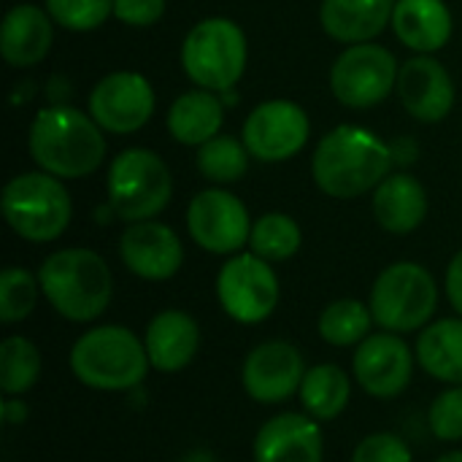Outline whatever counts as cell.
<instances>
[{
    "instance_id": "obj_1",
    "label": "cell",
    "mask_w": 462,
    "mask_h": 462,
    "mask_svg": "<svg viewBox=\"0 0 462 462\" xmlns=\"http://www.w3.org/2000/svg\"><path fill=\"white\" fill-rule=\"evenodd\" d=\"M393 165V149L365 127L338 125L330 130L311 160L317 187L338 200H352L376 189Z\"/></svg>"
},
{
    "instance_id": "obj_2",
    "label": "cell",
    "mask_w": 462,
    "mask_h": 462,
    "mask_svg": "<svg viewBox=\"0 0 462 462\" xmlns=\"http://www.w3.org/2000/svg\"><path fill=\"white\" fill-rule=\"evenodd\" d=\"M30 157L57 179H84L106 157L103 127L70 106L41 108L30 125Z\"/></svg>"
},
{
    "instance_id": "obj_3",
    "label": "cell",
    "mask_w": 462,
    "mask_h": 462,
    "mask_svg": "<svg viewBox=\"0 0 462 462\" xmlns=\"http://www.w3.org/2000/svg\"><path fill=\"white\" fill-rule=\"evenodd\" d=\"M38 282L49 306L76 325H89L103 317L114 295L108 263L97 252L81 246L49 254L38 268Z\"/></svg>"
},
{
    "instance_id": "obj_4",
    "label": "cell",
    "mask_w": 462,
    "mask_h": 462,
    "mask_svg": "<svg viewBox=\"0 0 462 462\" xmlns=\"http://www.w3.org/2000/svg\"><path fill=\"white\" fill-rule=\"evenodd\" d=\"M143 338L125 325H97L70 346V371L79 384L97 393H130L149 376Z\"/></svg>"
},
{
    "instance_id": "obj_5",
    "label": "cell",
    "mask_w": 462,
    "mask_h": 462,
    "mask_svg": "<svg viewBox=\"0 0 462 462\" xmlns=\"http://www.w3.org/2000/svg\"><path fill=\"white\" fill-rule=\"evenodd\" d=\"M0 208L8 227L30 244L57 241L73 217L68 189L57 176L46 171L14 176L3 189Z\"/></svg>"
},
{
    "instance_id": "obj_6",
    "label": "cell",
    "mask_w": 462,
    "mask_h": 462,
    "mask_svg": "<svg viewBox=\"0 0 462 462\" xmlns=\"http://www.w3.org/2000/svg\"><path fill=\"white\" fill-rule=\"evenodd\" d=\"M368 306L382 330L398 336L420 333L439 309V284L420 263H393L376 276Z\"/></svg>"
},
{
    "instance_id": "obj_7",
    "label": "cell",
    "mask_w": 462,
    "mask_h": 462,
    "mask_svg": "<svg viewBox=\"0 0 462 462\" xmlns=\"http://www.w3.org/2000/svg\"><path fill=\"white\" fill-rule=\"evenodd\" d=\"M173 195V176L165 160L149 149H125L108 168V206L111 211L133 222L154 219L165 211Z\"/></svg>"
},
{
    "instance_id": "obj_8",
    "label": "cell",
    "mask_w": 462,
    "mask_h": 462,
    "mask_svg": "<svg viewBox=\"0 0 462 462\" xmlns=\"http://www.w3.org/2000/svg\"><path fill=\"white\" fill-rule=\"evenodd\" d=\"M184 73L211 92H227L246 68V35L227 16L198 22L181 43Z\"/></svg>"
},
{
    "instance_id": "obj_9",
    "label": "cell",
    "mask_w": 462,
    "mask_h": 462,
    "mask_svg": "<svg viewBox=\"0 0 462 462\" xmlns=\"http://www.w3.org/2000/svg\"><path fill=\"white\" fill-rule=\"evenodd\" d=\"M217 300L233 322L260 325L276 311L282 284L268 260L254 252H238L217 273Z\"/></svg>"
},
{
    "instance_id": "obj_10",
    "label": "cell",
    "mask_w": 462,
    "mask_h": 462,
    "mask_svg": "<svg viewBox=\"0 0 462 462\" xmlns=\"http://www.w3.org/2000/svg\"><path fill=\"white\" fill-rule=\"evenodd\" d=\"M398 73L390 49L379 43H352L330 68V89L341 106L363 111L390 97Z\"/></svg>"
},
{
    "instance_id": "obj_11",
    "label": "cell",
    "mask_w": 462,
    "mask_h": 462,
    "mask_svg": "<svg viewBox=\"0 0 462 462\" xmlns=\"http://www.w3.org/2000/svg\"><path fill=\"white\" fill-rule=\"evenodd\" d=\"M414 368L417 352L398 333H371L360 346H355L352 376L357 387L376 401L403 395L414 382Z\"/></svg>"
},
{
    "instance_id": "obj_12",
    "label": "cell",
    "mask_w": 462,
    "mask_h": 462,
    "mask_svg": "<svg viewBox=\"0 0 462 462\" xmlns=\"http://www.w3.org/2000/svg\"><path fill=\"white\" fill-rule=\"evenodd\" d=\"M187 230L208 254H238L252 236L246 206L227 189H203L189 200Z\"/></svg>"
},
{
    "instance_id": "obj_13",
    "label": "cell",
    "mask_w": 462,
    "mask_h": 462,
    "mask_svg": "<svg viewBox=\"0 0 462 462\" xmlns=\"http://www.w3.org/2000/svg\"><path fill=\"white\" fill-rule=\"evenodd\" d=\"M306 371V357L295 344L263 341L244 357L241 384L254 403L279 406L300 393Z\"/></svg>"
},
{
    "instance_id": "obj_14",
    "label": "cell",
    "mask_w": 462,
    "mask_h": 462,
    "mask_svg": "<svg viewBox=\"0 0 462 462\" xmlns=\"http://www.w3.org/2000/svg\"><path fill=\"white\" fill-rule=\"evenodd\" d=\"M306 111L292 100H265L244 122V146L263 162H284L309 141Z\"/></svg>"
},
{
    "instance_id": "obj_15",
    "label": "cell",
    "mask_w": 462,
    "mask_h": 462,
    "mask_svg": "<svg viewBox=\"0 0 462 462\" xmlns=\"http://www.w3.org/2000/svg\"><path fill=\"white\" fill-rule=\"evenodd\" d=\"M154 114L152 84L133 70H116L103 76L89 92V116L114 135L141 130Z\"/></svg>"
},
{
    "instance_id": "obj_16",
    "label": "cell",
    "mask_w": 462,
    "mask_h": 462,
    "mask_svg": "<svg viewBox=\"0 0 462 462\" xmlns=\"http://www.w3.org/2000/svg\"><path fill=\"white\" fill-rule=\"evenodd\" d=\"M119 257L133 276L143 282H168L184 263V246L173 227L146 219L127 225L119 238Z\"/></svg>"
},
{
    "instance_id": "obj_17",
    "label": "cell",
    "mask_w": 462,
    "mask_h": 462,
    "mask_svg": "<svg viewBox=\"0 0 462 462\" xmlns=\"http://www.w3.org/2000/svg\"><path fill=\"white\" fill-rule=\"evenodd\" d=\"M254 462H325L322 422L306 411H282L254 436Z\"/></svg>"
},
{
    "instance_id": "obj_18",
    "label": "cell",
    "mask_w": 462,
    "mask_h": 462,
    "mask_svg": "<svg viewBox=\"0 0 462 462\" xmlns=\"http://www.w3.org/2000/svg\"><path fill=\"white\" fill-rule=\"evenodd\" d=\"M398 95L414 119L441 122L455 106V81L439 60L420 54L401 68Z\"/></svg>"
},
{
    "instance_id": "obj_19",
    "label": "cell",
    "mask_w": 462,
    "mask_h": 462,
    "mask_svg": "<svg viewBox=\"0 0 462 462\" xmlns=\"http://www.w3.org/2000/svg\"><path fill=\"white\" fill-rule=\"evenodd\" d=\"M149 363L160 374L184 371L200 349V325L181 309H165L154 314L143 333Z\"/></svg>"
},
{
    "instance_id": "obj_20",
    "label": "cell",
    "mask_w": 462,
    "mask_h": 462,
    "mask_svg": "<svg viewBox=\"0 0 462 462\" xmlns=\"http://www.w3.org/2000/svg\"><path fill=\"white\" fill-rule=\"evenodd\" d=\"M51 16L49 11L30 5V3H19L14 5L0 27V54L8 65L14 68H30L35 62H41L54 41V30H51Z\"/></svg>"
},
{
    "instance_id": "obj_21",
    "label": "cell",
    "mask_w": 462,
    "mask_h": 462,
    "mask_svg": "<svg viewBox=\"0 0 462 462\" xmlns=\"http://www.w3.org/2000/svg\"><path fill=\"white\" fill-rule=\"evenodd\" d=\"M393 30L403 46L433 54L452 38L449 5L444 0H395Z\"/></svg>"
},
{
    "instance_id": "obj_22",
    "label": "cell",
    "mask_w": 462,
    "mask_h": 462,
    "mask_svg": "<svg viewBox=\"0 0 462 462\" xmlns=\"http://www.w3.org/2000/svg\"><path fill=\"white\" fill-rule=\"evenodd\" d=\"M374 217L395 236L414 233L428 217V192L411 173H393L374 189Z\"/></svg>"
},
{
    "instance_id": "obj_23",
    "label": "cell",
    "mask_w": 462,
    "mask_h": 462,
    "mask_svg": "<svg viewBox=\"0 0 462 462\" xmlns=\"http://www.w3.org/2000/svg\"><path fill=\"white\" fill-rule=\"evenodd\" d=\"M395 0H322V30L341 43H368L393 22Z\"/></svg>"
},
{
    "instance_id": "obj_24",
    "label": "cell",
    "mask_w": 462,
    "mask_h": 462,
    "mask_svg": "<svg viewBox=\"0 0 462 462\" xmlns=\"http://www.w3.org/2000/svg\"><path fill=\"white\" fill-rule=\"evenodd\" d=\"M414 352L428 376L449 387H462V317L430 322L420 330Z\"/></svg>"
},
{
    "instance_id": "obj_25",
    "label": "cell",
    "mask_w": 462,
    "mask_h": 462,
    "mask_svg": "<svg viewBox=\"0 0 462 462\" xmlns=\"http://www.w3.org/2000/svg\"><path fill=\"white\" fill-rule=\"evenodd\" d=\"M225 122V103L211 89H192L168 108V133L184 146H203Z\"/></svg>"
},
{
    "instance_id": "obj_26",
    "label": "cell",
    "mask_w": 462,
    "mask_h": 462,
    "mask_svg": "<svg viewBox=\"0 0 462 462\" xmlns=\"http://www.w3.org/2000/svg\"><path fill=\"white\" fill-rule=\"evenodd\" d=\"M352 379L341 365L336 363H319L311 365L300 384V406L309 417L317 422H333L338 420L349 401H352Z\"/></svg>"
},
{
    "instance_id": "obj_27",
    "label": "cell",
    "mask_w": 462,
    "mask_h": 462,
    "mask_svg": "<svg viewBox=\"0 0 462 462\" xmlns=\"http://www.w3.org/2000/svg\"><path fill=\"white\" fill-rule=\"evenodd\" d=\"M374 325L376 322L368 303L357 298H341L322 309L317 319V333L325 344L336 349H349V346H360L371 336Z\"/></svg>"
},
{
    "instance_id": "obj_28",
    "label": "cell",
    "mask_w": 462,
    "mask_h": 462,
    "mask_svg": "<svg viewBox=\"0 0 462 462\" xmlns=\"http://www.w3.org/2000/svg\"><path fill=\"white\" fill-rule=\"evenodd\" d=\"M41 352L24 336H8L0 344V390L3 395H24L41 379Z\"/></svg>"
},
{
    "instance_id": "obj_29",
    "label": "cell",
    "mask_w": 462,
    "mask_h": 462,
    "mask_svg": "<svg viewBox=\"0 0 462 462\" xmlns=\"http://www.w3.org/2000/svg\"><path fill=\"white\" fill-rule=\"evenodd\" d=\"M300 244H303L300 225L287 214L271 211L252 225L249 249L268 263H284L295 257L300 252Z\"/></svg>"
},
{
    "instance_id": "obj_30",
    "label": "cell",
    "mask_w": 462,
    "mask_h": 462,
    "mask_svg": "<svg viewBox=\"0 0 462 462\" xmlns=\"http://www.w3.org/2000/svg\"><path fill=\"white\" fill-rule=\"evenodd\" d=\"M198 171L214 184H233L249 171V149L233 135H214L198 146Z\"/></svg>"
},
{
    "instance_id": "obj_31",
    "label": "cell",
    "mask_w": 462,
    "mask_h": 462,
    "mask_svg": "<svg viewBox=\"0 0 462 462\" xmlns=\"http://www.w3.org/2000/svg\"><path fill=\"white\" fill-rule=\"evenodd\" d=\"M41 282L27 268H5L0 273V322L16 325L24 322L38 303Z\"/></svg>"
},
{
    "instance_id": "obj_32",
    "label": "cell",
    "mask_w": 462,
    "mask_h": 462,
    "mask_svg": "<svg viewBox=\"0 0 462 462\" xmlns=\"http://www.w3.org/2000/svg\"><path fill=\"white\" fill-rule=\"evenodd\" d=\"M46 11L60 27L87 32L114 14V0H46Z\"/></svg>"
},
{
    "instance_id": "obj_33",
    "label": "cell",
    "mask_w": 462,
    "mask_h": 462,
    "mask_svg": "<svg viewBox=\"0 0 462 462\" xmlns=\"http://www.w3.org/2000/svg\"><path fill=\"white\" fill-rule=\"evenodd\" d=\"M428 428L444 444L462 441V387H447L436 395L428 411Z\"/></svg>"
},
{
    "instance_id": "obj_34",
    "label": "cell",
    "mask_w": 462,
    "mask_h": 462,
    "mask_svg": "<svg viewBox=\"0 0 462 462\" xmlns=\"http://www.w3.org/2000/svg\"><path fill=\"white\" fill-rule=\"evenodd\" d=\"M352 462H414V455L406 439H401L398 433L382 430V433L365 436L355 447Z\"/></svg>"
},
{
    "instance_id": "obj_35",
    "label": "cell",
    "mask_w": 462,
    "mask_h": 462,
    "mask_svg": "<svg viewBox=\"0 0 462 462\" xmlns=\"http://www.w3.org/2000/svg\"><path fill=\"white\" fill-rule=\"evenodd\" d=\"M165 14V0H114V16L130 27H149Z\"/></svg>"
},
{
    "instance_id": "obj_36",
    "label": "cell",
    "mask_w": 462,
    "mask_h": 462,
    "mask_svg": "<svg viewBox=\"0 0 462 462\" xmlns=\"http://www.w3.org/2000/svg\"><path fill=\"white\" fill-rule=\"evenodd\" d=\"M444 290H447V298H449L452 309L457 311V317H462V249L452 257V263L447 268Z\"/></svg>"
},
{
    "instance_id": "obj_37",
    "label": "cell",
    "mask_w": 462,
    "mask_h": 462,
    "mask_svg": "<svg viewBox=\"0 0 462 462\" xmlns=\"http://www.w3.org/2000/svg\"><path fill=\"white\" fill-rule=\"evenodd\" d=\"M0 414H3V422L8 428H19L27 422V403L19 401V395H5V401L0 403Z\"/></svg>"
},
{
    "instance_id": "obj_38",
    "label": "cell",
    "mask_w": 462,
    "mask_h": 462,
    "mask_svg": "<svg viewBox=\"0 0 462 462\" xmlns=\"http://www.w3.org/2000/svg\"><path fill=\"white\" fill-rule=\"evenodd\" d=\"M436 462H462V449H452V452L441 455Z\"/></svg>"
}]
</instances>
